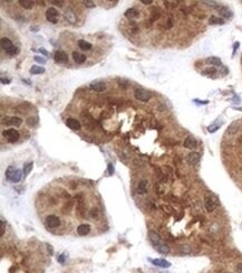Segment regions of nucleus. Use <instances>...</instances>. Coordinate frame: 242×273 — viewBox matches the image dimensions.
Here are the masks:
<instances>
[{
    "mask_svg": "<svg viewBox=\"0 0 242 273\" xmlns=\"http://www.w3.org/2000/svg\"><path fill=\"white\" fill-rule=\"evenodd\" d=\"M148 240L151 242V244L154 246V249L161 254H168L170 253V247L168 246V244H165L163 242V240L161 238V236L157 233H155L154 231H150L148 232Z\"/></svg>",
    "mask_w": 242,
    "mask_h": 273,
    "instance_id": "nucleus-1",
    "label": "nucleus"
},
{
    "mask_svg": "<svg viewBox=\"0 0 242 273\" xmlns=\"http://www.w3.org/2000/svg\"><path fill=\"white\" fill-rule=\"evenodd\" d=\"M23 177L21 170L15 168L14 166H9L6 170V178L10 180L11 182H19L20 179Z\"/></svg>",
    "mask_w": 242,
    "mask_h": 273,
    "instance_id": "nucleus-2",
    "label": "nucleus"
},
{
    "mask_svg": "<svg viewBox=\"0 0 242 273\" xmlns=\"http://www.w3.org/2000/svg\"><path fill=\"white\" fill-rule=\"evenodd\" d=\"M58 17H59V12L58 10L54 7H50V8L47 9L46 11V19L51 23V24H57L58 23Z\"/></svg>",
    "mask_w": 242,
    "mask_h": 273,
    "instance_id": "nucleus-3",
    "label": "nucleus"
},
{
    "mask_svg": "<svg viewBox=\"0 0 242 273\" xmlns=\"http://www.w3.org/2000/svg\"><path fill=\"white\" fill-rule=\"evenodd\" d=\"M45 225L47 228H56L60 225V219L56 215H49L45 219Z\"/></svg>",
    "mask_w": 242,
    "mask_h": 273,
    "instance_id": "nucleus-4",
    "label": "nucleus"
},
{
    "mask_svg": "<svg viewBox=\"0 0 242 273\" xmlns=\"http://www.w3.org/2000/svg\"><path fill=\"white\" fill-rule=\"evenodd\" d=\"M2 135L7 139L9 142H16L19 139V132L15 129H8L2 132Z\"/></svg>",
    "mask_w": 242,
    "mask_h": 273,
    "instance_id": "nucleus-5",
    "label": "nucleus"
},
{
    "mask_svg": "<svg viewBox=\"0 0 242 273\" xmlns=\"http://www.w3.org/2000/svg\"><path fill=\"white\" fill-rule=\"evenodd\" d=\"M134 95H135V98L137 100H140L142 102H148V100H150V94L143 88H138V87L135 88L134 90Z\"/></svg>",
    "mask_w": 242,
    "mask_h": 273,
    "instance_id": "nucleus-6",
    "label": "nucleus"
},
{
    "mask_svg": "<svg viewBox=\"0 0 242 273\" xmlns=\"http://www.w3.org/2000/svg\"><path fill=\"white\" fill-rule=\"evenodd\" d=\"M216 205H218V203H216V200L212 196H207L205 197V199H204V206H205V209L207 212H210V213L213 212L215 209Z\"/></svg>",
    "mask_w": 242,
    "mask_h": 273,
    "instance_id": "nucleus-7",
    "label": "nucleus"
},
{
    "mask_svg": "<svg viewBox=\"0 0 242 273\" xmlns=\"http://www.w3.org/2000/svg\"><path fill=\"white\" fill-rule=\"evenodd\" d=\"M54 58H55V62H57L59 64H65L68 62V55L64 51H55Z\"/></svg>",
    "mask_w": 242,
    "mask_h": 273,
    "instance_id": "nucleus-8",
    "label": "nucleus"
},
{
    "mask_svg": "<svg viewBox=\"0 0 242 273\" xmlns=\"http://www.w3.org/2000/svg\"><path fill=\"white\" fill-rule=\"evenodd\" d=\"M186 161L191 166L198 165L200 162V154L198 152H191V154H189L186 157Z\"/></svg>",
    "mask_w": 242,
    "mask_h": 273,
    "instance_id": "nucleus-9",
    "label": "nucleus"
},
{
    "mask_svg": "<svg viewBox=\"0 0 242 273\" xmlns=\"http://www.w3.org/2000/svg\"><path fill=\"white\" fill-rule=\"evenodd\" d=\"M66 126L74 131H77L80 129V122L77 119H73V118H68L66 120Z\"/></svg>",
    "mask_w": 242,
    "mask_h": 273,
    "instance_id": "nucleus-10",
    "label": "nucleus"
},
{
    "mask_svg": "<svg viewBox=\"0 0 242 273\" xmlns=\"http://www.w3.org/2000/svg\"><path fill=\"white\" fill-rule=\"evenodd\" d=\"M64 16H65V18H66V20L68 21V23H70V24H76V21H77L76 14H75V12L73 11L70 8H67L66 10H65Z\"/></svg>",
    "mask_w": 242,
    "mask_h": 273,
    "instance_id": "nucleus-11",
    "label": "nucleus"
},
{
    "mask_svg": "<svg viewBox=\"0 0 242 273\" xmlns=\"http://www.w3.org/2000/svg\"><path fill=\"white\" fill-rule=\"evenodd\" d=\"M89 87H90V90H93V91L103 92L106 88V85H105V83H104V82H101V81H96V82H93V83H90Z\"/></svg>",
    "mask_w": 242,
    "mask_h": 273,
    "instance_id": "nucleus-12",
    "label": "nucleus"
},
{
    "mask_svg": "<svg viewBox=\"0 0 242 273\" xmlns=\"http://www.w3.org/2000/svg\"><path fill=\"white\" fill-rule=\"evenodd\" d=\"M153 264L156 265V266H160V268H163V269H166V268H170L171 266V263L164 259H155V260H151Z\"/></svg>",
    "mask_w": 242,
    "mask_h": 273,
    "instance_id": "nucleus-13",
    "label": "nucleus"
},
{
    "mask_svg": "<svg viewBox=\"0 0 242 273\" xmlns=\"http://www.w3.org/2000/svg\"><path fill=\"white\" fill-rule=\"evenodd\" d=\"M90 232V226L88 224H80L77 227V234L80 236H85Z\"/></svg>",
    "mask_w": 242,
    "mask_h": 273,
    "instance_id": "nucleus-14",
    "label": "nucleus"
},
{
    "mask_svg": "<svg viewBox=\"0 0 242 273\" xmlns=\"http://www.w3.org/2000/svg\"><path fill=\"white\" fill-rule=\"evenodd\" d=\"M218 11L220 12V15L224 18H231L232 17V11L228 8L226 6H219Z\"/></svg>",
    "mask_w": 242,
    "mask_h": 273,
    "instance_id": "nucleus-15",
    "label": "nucleus"
},
{
    "mask_svg": "<svg viewBox=\"0 0 242 273\" xmlns=\"http://www.w3.org/2000/svg\"><path fill=\"white\" fill-rule=\"evenodd\" d=\"M5 120H7V122H5L8 126H15V127H20L23 120L20 118H16V116H11V118H6Z\"/></svg>",
    "mask_w": 242,
    "mask_h": 273,
    "instance_id": "nucleus-16",
    "label": "nucleus"
},
{
    "mask_svg": "<svg viewBox=\"0 0 242 273\" xmlns=\"http://www.w3.org/2000/svg\"><path fill=\"white\" fill-rule=\"evenodd\" d=\"M0 45H1V48H2L6 53H7V51L12 47V46H14L12 43H11V40L9 39V38H6V37H2V38H1Z\"/></svg>",
    "mask_w": 242,
    "mask_h": 273,
    "instance_id": "nucleus-17",
    "label": "nucleus"
},
{
    "mask_svg": "<svg viewBox=\"0 0 242 273\" xmlns=\"http://www.w3.org/2000/svg\"><path fill=\"white\" fill-rule=\"evenodd\" d=\"M196 144H198V142H196V140H195L193 137H187L186 139H185V141H184V147L186 148V149H194L195 147H196Z\"/></svg>",
    "mask_w": 242,
    "mask_h": 273,
    "instance_id": "nucleus-18",
    "label": "nucleus"
},
{
    "mask_svg": "<svg viewBox=\"0 0 242 273\" xmlns=\"http://www.w3.org/2000/svg\"><path fill=\"white\" fill-rule=\"evenodd\" d=\"M73 58H74L75 63L83 64V63H85L86 56L83 55V54H79V53H77V51H73Z\"/></svg>",
    "mask_w": 242,
    "mask_h": 273,
    "instance_id": "nucleus-19",
    "label": "nucleus"
},
{
    "mask_svg": "<svg viewBox=\"0 0 242 273\" xmlns=\"http://www.w3.org/2000/svg\"><path fill=\"white\" fill-rule=\"evenodd\" d=\"M78 47L80 48L82 51H90L93 46H92V44L88 43L87 40L80 39V40H78Z\"/></svg>",
    "mask_w": 242,
    "mask_h": 273,
    "instance_id": "nucleus-20",
    "label": "nucleus"
},
{
    "mask_svg": "<svg viewBox=\"0 0 242 273\" xmlns=\"http://www.w3.org/2000/svg\"><path fill=\"white\" fill-rule=\"evenodd\" d=\"M19 5L25 9H32L35 6V1L32 0H19Z\"/></svg>",
    "mask_w": 242,
    "mask_h": 273,
    "instance_id": "nucleus-21",
    "label": "nucleus"
},
{
    "mask_svg": "<svg viewBox=\"0 0 242 273\" xmlns=\"http://www.w3.org/2000/svg\"><path fill=\"white\" fill-rule=\"evenodd\" d=\"M207 63L211 64V65H214V66H221L222 65V62L219 57H215V56H212V57H209L207 58Z\"/></svg>",
    "mask_w": 242,
    "mask_h": 273,
    "instance_id": "nucleus-22",
    "label": "nucleus"
},
{
    "mask_svg": "<svg viewBox=\"0 0 242 273\" xmlns=\"http://www.w3.org/2000/svg\"><path fill=\"white\" fill-rule=\"evenodd\" d=\"M45 72V68L41 67V66H37V65H34L29 70V73L31 75H37V74H41Z\"/></svg>",
    "mask_w": 242,
    "mask_h": 273,
    "instance_id": "nucleus-23",
    "label": "nucleus"
},
{
    "mask_svg": "<svg viewBox=\"0 0 242 273\" xmlns=\"http://www.w3.org/2000/svg\"><path fill=\"white\" fill-rule=\"evenodd\" d=\"M209 23L211 25H223L224 24V20L220 17H216V16H211L210 19H209Z\"/></svg>",
    "mask_w": 242,
    "mask_h": 273,
    "instance_id": "nucleus-24",
    "label": "nucleus"
},
{
    "mask_svg": "<svg viewBox=\"0 0 242 273\" xmlns=\"http://www.w3.org/2000/svg\"><path fill=\"white\" fill-rule=\"evenodd\" d=\"M125 16L127 17V18H129V19H132V18H136V17H138V12H137L134 8H131V9H129V10H126Z\"/></svg>",
    "mask_w": 242,
    "mask_h": 273,
    "instance_id": "nucleus-25",
    "label": "nucleus"
},
{
    "mask_svg": "<svg viewBox=\"0 0 242 273\" xmlns=\"http://www.w3.org/2000/svg\"><path fill=\"white\" fill-rule=\"evenodd\" d=\"M146 185H147V181L146 180H142L140 181L138 186H137V190L140 194H145L146 193Z\"/></svg>",
    "mask_w": 242,
    "mask_h": 273,
    "instance_id": "nucleus-26",
    "label": "nucleus"
},
{
    "mask_svg": "<svg viewBox=\"0 0 242 273\" xmlns=\"http://www.w3.org/2000/svg\"><path fill=\"white\" fill-rule=\"evenodd\" d=\"M180 252H181L182 254H184V255H186V254H191L192 253V249L189 245H181L180 246Z\"/></svg>",
    "mask_w": 242,
    "mask_h": 273,
    "instance_id": "nucleus-27",
    "label": "nucleus"
},
{
    "mask_svg": "<svg viewBox=\"0 0 242 273\" xmlns=\"http://www.w3.org/2000/svg\"><path fill=\"white\" fill-rule=\"evenodd\" d=\"M221 124H222V122H220V123H214V124H212V126H210V127L207 128V130H209V132H210V133H214L215 131H218L219 129H220V127H221Z\"/></svg>",
    "mask_w": 242,
    "mask_h": 273,
    "instance_id": "nucleus-28",
    "label": "nucleus"
},
{
    "mask_svg": "<svg viewBox=\"0 0 242 273\" xmlns=\"http://www.w3.org/2000/svg\"><path fill=\"white\" fill-rule=\"evenodd\" d=\"M32 162H29V163H27L26 166H23V176H27V175H29V172L31 171V169H32Z\"/></svg>",
    "mask_w": 242,
    "mask_h": 273,
    "instance_id": "nucleus-29",
    "label": "nucleus"
},
{
    "mask_svg": "<svg viewBox=\"0 0 242 273\" xmlns=\"http://www.w3.org/2000/svg\"><path fill=\"white\" fill-rule=\"evenodd\" d=\"M215 73H216V68L215 67H209V68H207L205 71L202 72L203 75H213Z\"/></svg>",
    "mask_w": 242,
    "mask_h": 273,
    "instance_id": "nucleus-30",
    "label": "nucleus"
},
{
    "mask_svg": "<svg viewBox=\"0 0 242 273\" xmlns=\"http://www.w3.org/2000/svg\"><path fill=\"white\" fill-rule=\"evenodd\" d=\"M238 129H239V124H238V122H233V123H232V124L230 126V127H229V133H235Z\"/></svg>",
    "mask_w": 242,
    "mask_h": 273,
    "instance_id": "nucleus-31",
    "label": "nucleus"
},
{
    "mask_svg": "<svg viewBox=\"0 0 242 273\" xmlns=\"http://www.w3.org/2000/svg\"><path fill=\"white\" fill-rule=\"evenodd\" d=\"M18 53H19V49H18V47H16V46H12V47L7 51V54L10 56H15V55H17Z\"/></svg>",
    "mask_w": 242,
    "mask_h": 273,
    "instance_id": "nucleus-32",
    "label": "nucleus"
},
{
    "mask_svg": "<svg viewBox=\"0 0 242 273\" xmlns=\"http://www.w3.org/2000/svg\"><path fill=\"white\" fill-rule=\"evenodd\" d=\"M27 124L29 127H35L36 124H37V118H28Z\"/></svg>",
    "mask_w": 242,
    "mask_h": 273,
    "instance_id": "nucleus-33",
    "label": "nucleus"
},
{
    "mask_svg": "<svg viewBox=\"0 0 242 273\" xmlns=\"http://www.w3.org/2000/svg\"><path fill=\"white\" fill-rule=\"evenodd\" d=\"M34 60H35L37 63L43 64V65L46 63V60H45V58H43V57H40V56H35V57H34Z\"/></svg>",
    "mask_w": 242,
    "mask_h": 273,
    "instance_id": "nucleus-34",
    "label": "nucleus"
},
{
    "mask_svg": "<svg viewBox=\"0 0 242 273\" xmlns=\"http://www.w3.org/2000/svg\"><path fill=\"white\" fill-rule=\"evenodd\" d=\"M203 4L207 5V6H210V7H215V8H216V9L219 8L218 4H216V2H215V1H203Z\"/></svg>",
    "mask_w": 242,
    "mask_h": 273,
    "instance_id": "nucleus-35",
    "label": "nucleus"
},
{
    "mask_svg": "<svg viewBox=\"0 0 242 273\" xmlns=\"http://www.w3.org/2000/svg\"><path fill=\"white\" fill-rule=\"evenodd\" d=\"M84 5H85L86 7H88V8H94L95 7V2L94 1H89V0L84 1Z\"/></svg>",
    "mask_w": 242,
    "mask_h": 273,
    "instance_id": "nucleus-36",
    "label": "nucleus"
},
{
    "mask_svg": "<svg viewBox=\"0 0 242 273\" xmlns=\"http://www.w3.org/2000/svg\"><path fill=\"white\" fill-rule=\"evenodd\" d=\"M57 261H58L59 263L64 264V263H65V261H66V255H65V254H60V255L57 257Z\"/></svg>",
    "mask_w": 242,
    "mask_h": 273,
    "instance_id": "nucleus-37",
    "label": "nucleus"
},
{
    "mask_svg": "<svg viewBox=\"0 0 242 273\" xmlns=\"http://www.w3.org/2000/svg\"><path fill=\"white\" fill-rule=\"evenodd\" d=\"M194 102H195V103H199V104H202V105H207V103H209V101H207V100L201 101V100H199V99H195V100H194Z\"/></svg>",
    "mask_w": 242,
    "mask_h": 273,
    "instance_id": "nucleus-38",
    "label": "nucleus"
},
{
    "mask_svg": "<svg viewBox=\"0 0 242 273\" xmlns=\"http://www.w3.org/2000/svg\"><path fill=\"white\" fill-rule=\"evenodd\" d=\"M50 2H51L53 5H55V6H58V7H62V4H64L62 1H56V0H51Z\"/></svg>",
    "mask_w": 242,
    "mask_h": 273,
    "instance_id": "nucleus-39",
    "label": "nucleus"
},
{
    "mask_svg": "<svg viewBox=\"0 0 242 273\" xmlns=\"http://www.w3.org/2000/svg\"><path fill=\"white\" fill-rule=\"evenodd\" d=\"M108 174H109V175H113V174H114V167H113V163H109V165H108Z\"/></svg>",
    "mask_w": 242,
    "mask_h": 273,
    "instance_id": "nucleus-40",
    "label": "nucleus"
},
{
    "mask_svg": "<svg viewBox=\"0 0 242 273\" xmlns=\"http://www.w3.org/2000/svg\"><path fill=\"white\" fill-rule=\"evenodd\" d=\"M5 221L4 219H1V236H4V234H5Z\"/></svg>",
    "mask_w": 242,
    "mask_h": 273,
    "instance_id": "nucleus-41",
    "label": "nucleus"
},
{
    "mask_svg": "<svg viewBox=\"0 0 242 273\" xmlns=\"http://www.w3.org/2000/svg\"><path fill=\"white\" fill-rule=\"evenodd\" d=\"M39 51H40V53H41V54H43V55H45V56H48V51H47L46 49H45V48H40V49H39Z\"/></svg>",
    "mask_w": 242,
    "mask_h": 273,
    "instance_id": "nucleus-42",
    "label": "nucleus"
},
{
    "mask_svg": "<svg viewBox=\"0 0 242 273\" xmlns=\"http://www.w3.org/2000/svg\"><path fill=\"white\" fill-rule=\"evenodd\" d=\"M142 4H145V5H151L153 2L152 0H141Z\"/></svg>",
    "mask_w": 242,
    "mask_h": 273,
    "instance_id": "nucleus-43",
    "label": "nucleus"
},
{
    "mask_svg": "<svg viewBox=\"0 0 242 273\" xmlns=\"http://www.w3.org/2000/svg\"><path fill=\"white\" fill-rule=\"evenodd\" d=\"M239 45H240L239 43H234V45H233V54H235V51H237V48L239 47Z\"/></svg>",
    "mask_w": 242,
    "mask_h": 273,
    "instance_id": "nucleus-44",
    "label": "nucleus"
},
{
    "mask_svg": "<svg viewBox=\"0 0 242 273\" xmlns=\"http://www.w3.org/2000/svg\"><path fill=\"white\" fill-rule=\"evenodd\" d=\"M237 270H238L239 273H242V263L238 264V266H237Z\"/></svg>",
    "mask_w": 242,
    "mask_h": 273,
    "instance_id": "nucleus-45",
    "label": "nucleus"
},
{
    "mask_svg": "<svg viewBox=\"0 0 242 273\" xmlns=\"http://www.w3.org/2000/svg\"><path fill=\"white\" fill-rule=\"evenodd\" d=\"M1 83H2V84H8V83H10V79H1Z\"/></svg>",
    "mask_w": 242,
    "mask_h": 273,
    "instance_id": "nucleus-46",
    "label": "nucleus"
},
{
    "mask_svg": "<svg viewBox=\"0 0 242 273\" xmlns=\"http://www.w3.org/2000/svg\"><path fill=\"white\" fill-rule=\"evenodd\" d=\"M31 30H38V27H31Z\"/></svg>",
    "mask_w": 242,
    "mask_h": 273,
    "instance_id": "nucleus-47",
    "label": "nucleus"
},
{
    "mask_svg": "<svg viewBox=\"0 0 242 273\" xmlns=\"http://www.w3.org/2000/svg\"><path fill=\"white\" fill-rule=\"evenodd\" d=\"M235 110H240V111H242V107H234Z\"/></svg>",
    "mask_w": 242,
    "mask_h": 273,
    "instance_id": "nucleus-48",
    "label": "nucleus"
},
{
    "mask_svg": "<svg viewBox=\"0 0 242 273\" xmlns=\"http://www.w3.org/2000/svg\"><path fill=\"white\" fill-rule=\"evenodd\" d=\"M225 273H231V272H225Z\"/></svg>",
    "mask_w": 242,
    "mask_h": 273,
    "instance_id": "nucleus-49",
    "label": "nucleus"
}]
</instances>
